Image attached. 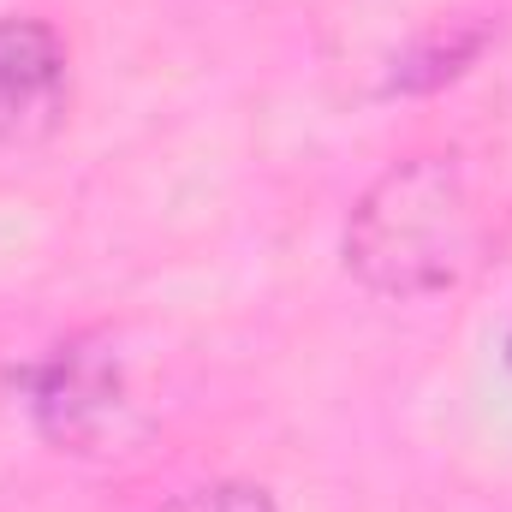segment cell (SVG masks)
<instances>
[{"label":"cell","mask_w":512,"mask_h":512,"mask_svg":"<svg viewBox=\"0 0 512 512\" xmlns=\"http://www.w3.org/2000/svg\"><path fill=\"white\" fill-rule=\"evenodd\" d=\"M483 256V215L453 155H405L352 203L346 274L376 298L453 292Z\"/></svg>","instance_id":"cell-1"},{"label":"cell","mask_w":512,"mask_h":512,"mask_svg":"<svg viewBox=\"0 0 512 512\" xmlns=\"http://www.w3.org/2000/svg\"><path fill=\"white\" fill-rule=\"evenodd\" d=\"M72 102L66 42L48 18H0V143L54 137Z\"/></svg>","instance_id":"cell-3"},{"label":"cell","mask_w":512,"mask_h":512,"mask_svg":"<svg viewBox=\"0 0 512 512\" xmlns=\"http://www.w3.org/2000/svg\"><path fill=\"white\" fill-rule=\"evenodd\" d=\"M489 36L483 30H471V36H447L441 48H411L399 66H393V78H387V90H435L441 78H459L471 60H477V48H483Z\"/></svg>","instance_id":"cell-4"},{"label":"cell","mask_w":512,"mask_h":512,"mask_svg":"<svg viewBox=\"0 0 512 512\" xmlns=\"http://www.w3.org/2000/svg\"><path fill=\"white\" fill-rule=\"evenodd\" d=\"M507 364H512V328H507Z\"/></svg>","instance_id":"cell-6"},{"label":"cell","mask_w":512,"mask_h":512,"mask_svg":"<svg viewBox=\"0 0 512 512\" xmlns=\"http://www.w3.org/2000/svg\"><path fill=\"white\" fill-rule=\"evenodd\" d=\"M126 364L108 334L60 340L30 376V417L60 453H102L126 429Z\"/></svg>","instance_id":"cell-2"},{"label":"cell","mask_w":512,"mask_h":512,"mask_svg":"<svg viewBox=\"0 0 512 512\" xmlns=\"http://www.w3.org/2000/svg\"><path fill=\"white\" fill-rule=\"evenodd\" d=\"M161 512H280V507L256 483H209V489H185L179 501H167Z\"/></svg>","instance_id":"cell-5"}]
</instances>
